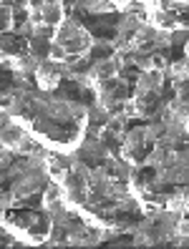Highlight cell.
Here are the masks:
<instances>
[{
    "label": "cell",
    "instance_id": "cell-11",
    "mask_svg": "<svg viewBox=\"0 0 189 249\" xmlns=\"http://www.w3.org/2000/svg\"><path fill=\"white\" fill-rule=\"evenodd\" d=\"M184 55H189V38L184 40Z\"/></svg>",
    "mask_w": 189,
    "mask_h": 249
},
{
    "label": "cell",
    "instance_id": "cell-8",
    "mask_svg": "<svg viewBox=\"0 0 189 249\" xmlns=\"http://www.w3.org/2000/svg\"><path fill=\"white\" fill-rule=\"evenodd\" d=\"M167 73H171L174 83H189V55L179 58V61H171Z\"/></svg>",
    "mask_w": 189,
    "mask_h": 249
},
{
    "label": "cell",
    "instance_id": "cell-3",
    "mask_svg": "<svg viewBox=\"0 0 189 249\" xmlns=\"http://www.w3.org/2000/svg\"><path fill=\"white\" fill-rule=\"evenodd\" d=\"M94 96H96V104L109 116H116V113L124 111V106L129 104V101H132L134 83H129L121 76H116V78H109L104 83H98L94 89Z\"/></svg>",
    "mask_w": 189,
    "mask_h": 249
},
{
    "label": "cell",
    "instance_id": "cell-9",
    "mask_svg": "<svg viewBox=\"0 0 189 249\" xmlns=\"http://www.w3.org/2000/svg\"><path fill=\"white\" fill-rule=\"evenodd\" d=\"M48 3H66V0H28V8H31V10H38V8L48 5Z\"/></svg>",
    "mask_w": 189,
    "mask_h": 249
},
{
    "label": "cell",
    "instance_id": "cell-5",
    "mask_svg": "<svg viewBox=\"0 0 189 249\" xmlns=\"http://www.w3.org/2000/svg\"><path fill=\"white\" fill-rule=\"evenodd\" d=\"M121 71V63L116 61V58H98V61H91L89 71H86V81H89L91 89H96L98 83H104L109 78H116Z\"/></svg>",
    "mask_w": 189,
    "mask_h": 249
},
{
    "label": "cell",
    "instance_id": "cell-6",
    "mask_svg": "<svg viewBox=\"0 0 189 249\" xmlns=\"http://www.w3.org/2000/svg\"><path fill=\"white\" fill-rule=\"evenodd\" d=\"M164 71H141L139 78L134 81L136 93H162L164 89Z\"/></svg>",
    "mask_w": 189,
    "mask_h": 249
},
{
    "label": "cell",
    "instance_id": "cell-1",
    "mask_svg": "<svg viewBox=\"0 0 189 249\" xmlns=\"http://www.w3.org/2000/svg\"><path fill=\"white\" fill-rule=\"evenodd\" d=\"M3 227L16 237L18 244H48L53 231V219L46 209L40 207H16L5 209Z\"/></svg>",
    "mask_w": 189,
    "mask_h": 249
},
{
    "label": "cell",
    "instance_id": "cell-4",
    "mask_svg": "<svg viewBox=\"0 0 189 249\" xmlns=\"http://www.w3.org/2000/svg\"><path fill=\"white\" fill-rule=\"evenodd\" d=\"M33 78H36V89L38 91L53 93V91L61 89V83L66 81V68H63V63L46 58V61H38Z\"/></svg>",
    "mask_w": 189,
    "mask_h": 249
},
{
    "label": "cell",
    "instance_id": "cell-10",
    "mask_svg": "<svg viewBox=\"0 0 189 249\" xmlns=\"http://www.w3.org/2000/svg\"><path fill=\"white\" fill-rule=\"evenodd\" d=\"M111 3H113V8H116V10H119V13H121V10H126L129 5H132V3H134V0H111Z\"/></svg>",
    "mask_w": 189,
    "mask_h": 249
},
{
    "label": "cell",
    "instance_id": "cell-2",
    "mask_svg": "<svg viewBox=\"0 0 189 249\" xmlns=\"http://www.w3.org/2000/svg\"><path fill=\"white\" fill-rule=\"evenodd\" d=\"M53 43H58L68 53V58H78V55H89L94 46V36L76 16H66V20L56 28Z\"/></svg>",
    "mask_w": 189,
    "mask_h": 249
},
{
    "label": "cell",
    "instance_id": "cell-7",
    "mask_svg": "<svg viewBox=\"0 0 189 249\" xmlns=\"http://www.w3.org/2000/svg\"><path fill=\"white\" fill-rule=\"evenodd\" d=\"M51 40L53 38H40V36L28 38V51L33 53L36 61H46V58H51Z\"/></svg>",
    "mask_w": 189,
    "mask_h": 249
}]
</instances>
